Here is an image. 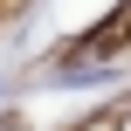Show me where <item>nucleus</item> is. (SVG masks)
<instances>
[{
    "mask_svg": "<svg viewBox=\"0 0 131 131\" xmlns=\"http://www.w3.org/2000/svg\"><path fill=\"white\" fill-rule=\"evenodd\" d=\"M124 41H131V0H124L117 21H97V28L76 41V55H104V48H124Z\"/></svg>",
    "mask_w": 131,
    "mask_h": 131,
    "instance_id": "nucleus-1",
    "label": "nucleus"
},
{
    "mask_svg": "<svg viewBox=\"0 0 131 131\" xmlns=\"http://www.w3.org/2000/svg\"><path fill=\"white\" fill-rule=\"evenodd\" d=\"M124 117H131V104H111V111H97V117H83L76 131H124Z\"/></svg>",
    "mask_w": 131,
    "mask_h": 131,
    "instance_id": "nucleus-2",
    "label": "nucleus"
}]
</instances>
